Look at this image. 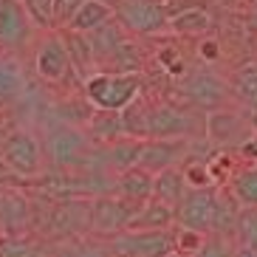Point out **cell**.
<instances>
[{"instance_id":"6da1fadb","label":"cell","mask_w":257,"mask_h":257,"mask_svg":"<svg viewBox=\"0 0 257 257\" xmlns=\"http://www.w3.org/2000/svg\"><path fill=\"white\" fill-rule=\"evenodd\" d=\"M99 153H102V147H96L91 133H85L82 127L57 124L46 133V156L62 173L91 167V161L99 159Z\"/></svg>"},{"instance_id":"7a4b0ae2","label":"cell","mask_w":257,"mask_h":257,"mask_svg":"<svg viewBox=\"0 0 257 257\" xmlns=\"http://www.w3.org/2000/svg\"><path fill=\"white\" fill-rule=\"evenodd\" d=\"M142 74H113V71H96L82 82V93L88 96L96 110H113L121 113L130 102L142 96Z\"/></svg>"},{"instance_id":"3957f363","label":"cell","mask_w":257,"mask_h":257,"mask_svg":"<svg viewBox=\"0 0 257 257\" xmlns=\"http://www.w3.org/2000/svg\"><path fill=\"white\" fill-rule=\"evenodd\" d=\"M110 249L124 257H170L175 254L173 229H124L107 237Z\"/></svg>"},{"instance_id":"277c9868","label":"cell","mask_w":257,"mask_h":257,"mask_svg":"<svg viewBox=\"0 0 257 257\" xmlns=\"http://www.w3.org/2000/svg\"><path fill=\"white\" fill-rule=\"evenodd\" d=\"M139 201H130V198H121L119 192H105V195H96L91 201V218H88V229L96 234H105V237H113V234L124 232L130 226V220L136 218L139 212Z\"/></svg>"},{"instance_id":"5b68a950","label":"cell","mask_w":257,"mask_h":257,"mask_svg":"<svg viewBox=\"0 0 257 257\" xmlns=\"http://www.w3.org/2000/svg\"><path fill=\"white\" fill-rule=\"evenodd\" d=\"M34 68H37L40 79H46L51 85L68 82L71 76H79L68 57V48L62 43L60 31H48V34L40 37L37 48H34Z\"/></svg>"},{"instance_id":"8992f818","label":"cell","mask_w":257,"mask_h":257,"mask_svg":"<svg viewBox=\"0 0 257 257\" xmlns=\"http://www.w3.org/2000/svg\"><path fill=\"white\" fill-rule=\"evenodd\" d=\"M0 161L15 175L37 178L40 170H43V147L29 130H15L0 144Z\"/></svg>"},{"instance_id":"52a82bcc","label":"cell","mask_w":257,"mask_h":257,"mask_svg":"<svg viewBox=\"0 0 257 257\" xmlns=\"http://www.w3.org/2000/svg\"><path fill=\"white\" fill-rule=\"evenodd\" d=\"M215 195L218 187H189L181 204L175 206V226L195 229L201 234H212L215 223Z\"/></svg>"},{"instance_id":"ba28073f","label":"cell","mask_w":257,"mask_h":257,"mask_svg":"<svg viewBox=\"0 0 257 257\" xmlns=\"http://www.w3.org/2000/svg\"><path fill=\"white\" fill-rule=\"evenodd\" d=\"M204 133V121L175 105H150L147 110V139H192Z\"/></svg>"},{"instance_id":"9c48e42d","label":"cell","mask_w":257,"mask_h":257,"mask_svg":"<svg viewBox=\"0 0 257 257\" xmlns=\"http://www.w3.org/2000/svg\"><path fill=\"white\" fill-rule=\"evenodd\" d=\"M113 17L121 23V29L133 34H161L164 29H170L164 6L153 0H121L113 9Z\"/></svg>"},{"instance_id":"30bf717a","label":"cell","mask_w":257,"mask_h":257,"mask_svg":"<svg viewBox=\"0 0 257 257\" xmlns=\"http://www.w3.org/2000/svg\"><path fill=\"white\" fill-rule=\"evenodd\" d=\"M34 20L26 12L23 0H0V48L20 51L31 43Z\"/></svg>"},{"instance_id":"8fae6325","label":"cell","mask_w":257,"mask_h":257,"mask_svg":"<svg viewBox=\"0 0 257 257\" xmlns=\"http://www.w3.org/2000/svg\"><path fill=\"white\" fill-rule=\"evenodd\" d=\"M181 99L189 102L195 110H218L220 102L229 99V88L212 74H187L181 82Z\"/></svg>"},{"instance_id":"7c38bea8","label":"cell","mask_w":257,"mask_h":257,"mask_svg":"<svg viewBox=\"0 0 257 257\" xmlns=\"http://www.w3.org/2000/svg\"><path fill=\"white\" fill-rule=\"evenodd\" d=\"M204 136H209L215 144L220 147H243L246 142H251L249 124L243 121L240 113H232V110H209L204 119Z\"/></svg>"},{"instance_id":"4fadbf2b","label":"cell","mask_w":257,"mask_h":257,"mask_svg":"<svg viewBox=\"0 0 257 257\" xmlns=\"http://www.w3.org/2000/svg\"><path fill=\"white\" fill-rule=\"evenodd\" d=\"M187 153H189V139H144L139 167H144L153 175H159L161 170L178 167Z\"/></svg>"},{"instance_id":"5bb4252c","label":"cell","mask_w":257,"mask_h":257,"mask_svg":"<svg viewBox=\"0 0 257 257\" xmlns=\"http://www.w3.org/2000/svg\"><path fill=\"white\" fill-rule=\"evenodd\" d=\"M60 34H62L65 48H68V57H71V62H74L76 74L82 76V82H85L91 74H96V57H93L91 40H88V34L74 31V29H60Z\"/></svg>"},{"instance_id":"9a60e30c","label":"cell","mask_w":257,"mask_h":257,"mask_svg":"<svg viewBox=\"0 0 257 257\" xmlns=\"http://www.w3.org/2000/svg\"><path fill=\"white\" fill-rule=\"evenodd\" d=\"M144 150V139H119V142L102 144V153L99 159H105V164L116 173H124L130 167H139V159H142Z\"/></svg>"},{"instance_id":"2e32d148","label":"cell","mask_w":257,"mask_h":257,"mask_svg":"<svg viewBox=\"0 0 257 257\" xmlns=\"http://www.w3.org/2000/svg\"><path fill=\"white\" fill-rule=\"evenodd\" d=\"M153 181H156V175L147 173L144 167H130L124 173L116 175V192L121 198H130V201H150L153 198Z\"/></svg>"},{"instance_id":"e0dca14e","label":"cell","mask_w":257,"mask_h":257,"mask_svg":"<svg viewBox=\"0 0 257 257\" xmlns=\"http://www.w3.org/2000/svg\"><path fill=\"white\" fill-rule=\"evenodd\" d=\"M175 223V206L164 204L159 198H150L139 206L136 218L130 220L127 229H173Z\"/></svg>"},{"instance_id":"ac0fdd59","label":"cell","mask_w":257,"mask_h":257,"mask_svg":"<svg viewBox=\"0 0 257 257\" xmlns=\"http://www.w3.org/2000/svg\"><path fill=\"white\" fill-rule=\"evenodd\" d=\"M23 91H26V76L20 62L0 48V105H12L15 99L23 96Z\"/></svg>"},{"instance_id":"d6986e66","label":"cell","mask_w":257,"mask_h":257,"mask_svg":"<svg viewBox=\"0 0 257 257\" xmlns=\"http://www.w3.org/2000/svg\"><path fill=\"white\" fill-rule=\"evenodd\" d=\"M187 175H184V167H170V170H161L153 181V198H159L170 206H178L181 198L187 195Z\"/></svg>"},{"instance_id":"ffe728a7","label":"cell","mask_w":257,"mask_h":257,"mask_svg":"<svg viewBox=\"0 0 257 257\" xmlns=\"http://www.w3.org/2000/svg\"><path fill=\"white\" fill-rule=\"evenodd\" d=\"M212 29V17L206 9H198V6H189L181 9L170 17V31L181 34V37H201Z\"/></svg>"},{"instance_id":"44dd1931","label":"cell","mask_w":257,"mask_h":257,"mask_svg":"<svg viewBox=\"0 0 257 257\" xmlns=\"http://www.w3.org/2000/svg\"><path fill=\"white\" fill-rule=\"evenodd\" d=\"M107 20H113V6H107V3H102V0H85L82 9L76 12V17L71 20L68 29L82 31V34H91V31H96L99 26H105Z\"/></svg>"},{"instance_id":"7402d4cb","label":"cell","mask_w":257,"mask_h":257,"mask_svg":"<svg viewBox=\"0 0 257 257\" xmlns=\"http://www.w3.org/2000/svg\"><path fill=\"white\" fill-rule=\"evenodd\" d=\"M88 133H91V139L99 142V144H110V142L124 139L121 113H113V110H96L93 119L88 121Z\"/></svg>"},{"instance_id":"603a6c76","label":"cell","mask_w":257,"mask_h":257,"mask_svg":"<svg viewBox=\"0 0 257 257\" xmlns=\"http://www.w3.org/2000/svg\"><path fill=\"white\" fill-rule=\"evenodd\" d=\"M229 192L237 198L240 206H257V164L240 167L237 173L229 175Z\"/></svg>"},{"instance_id":"cb8c5ba5","label":"cell","mask_w":257,"mask_h":257,"mask_svg":"<svg viewBox=\"0 0 257 257\" xmlns=\"http://www.w3.org/2000/svg\"><path fill=\"white\" fill-rule=\"evenodd\" d=\"M147 110L150 102H144L142 96L121 110V127L127 139H147Z\"/></svg>"},{"instance_id":"d4e9b609","label":"cell","mask_w":257,"mask_h":257,"mask_svg":"<svg viewBox=\"0 0 257 257\" xmlns=\"http://www.w3.org/2000/svg\"><path fill=\"white\" fill-rule=\"evenodd\" d=\"M232 91L246 105L257 107V65H243V68H237V74L232 76Z\"/></svg>"},{"instance_id":"484cf974","label":"cell","mask_w":257,"mask_h":257,"mask_svg":"<svg viewBox=\"0 0 257 257\" xmlns=\"http://www.w3.org/2000/svg\"><path fill=\"white\" fill-rule=\"evenodd\" d=\"M234 237L240 240V246L257 251V206H243V209H240Z\"/></svg>"},{"instance_id":"4316f807","label":"cell","mask_w":257,"mask_h":257,"mask_svg":"<svg viewBox=\"0 0 257 257\" xmlns=\"http://www.w3.org/2000/svg\"><path fill=\"white\" fill-rule=\"evenodd\" d=\"M209 234H201L195 229H184V226H175V254L178 257H195L201 251V246L206 243Z\"/></svg>"},{"instance_id":"83f0119b","label":"cell","mask_w":257,"mask_h":257,"mask_svg":"<svg viewBox=\"0 0 257 257\" xmlns=\"http://www.w3.org/2000/svg\"><path fill=\"white\" fill-rule=\"evenodd\" d=\"M156 62H159V68L164 71V74L175 76V79H184V76L189 74V71H187V62H184L181 51H178L175 46L159 48V54H156Z\"/></svg>"},{"instance_id":"f1b7e54d","label":"cell","mask_w":257,"mask_h":257,"mask_svg":"<svg viewBox=\"0 0 257 257\" xmlns=\"http://www.w3.org/2000/svg\"><path fill=\"white\" fill-rule=\"evenodd\" d=\"M23 3L31 20H34V26L54 29V0H23Z\"/></svg>"},{"instance_id":"f546056e","label":"cell","mask_w":257,"mask_h":257,"mask_svg":"<svg viewBox=\"0 0 257 257\" xmlns=\"http://www.w3.org/2000/svg\"><path fill=\"white\" fill-rule=\"evenodd\" d=\"M195 257H234L232 249V237H223V234H209L206 243L201 246Z\"/></svg>"},{"instance_id":"4dcf8cb0","label":"cell","mask_w":257,"mask_h":257,"mask_svg":"<svg viewBox=\"0 0 257 257\" xmlns=\"http://www.w3.org/2000/svg\"><path fill=\"white\" fill-rule=\"evenodd\" d=\"M85 0H54V29H68Z\"/></svg>"},{"instance_id":"1f68e13d","label":"cell","mask_w":257,"mask_h":257,"mask_svg":"<svg viewBox=\"0 0 257 257\" xmlns=\"http://www.w3.org/2000/svg\"><path fill=\"white\" fill-rule=\"evenodd\" d=\"M184 175H187L189 187H215V175H212L209 161H201V164H187L184 167Z\"/></svg>"},{"instance_id":"d6a6232c","label":"cell","mask_w":257,"mask_h":257,"mask_svg":"<svg viewBox=\"0 0 257 257\" xmlns=\"http://www.w3.org/2000/svg\"><path fill=\"white\" fill-rule=\"evenodd\" d=\"M0 257H37V249L20 237H3L0 240Z\"/></svg>"},{"instance_id":"836d02e7","label":"cell","mask_w":257,"mask_h":257,"mask_svg":"<svg viewBox=\"0 0 257 257\" xmlns=\"http://www.w3.org/2000/svg\"><path fill=\"white\" fill-rule=\"evenodd\" d=\"M198 57H201L206 65L218 62L220 60V43H218V40H212V37L201 40V43H198Z\"/></svg>"},{"instance_id":"e575fe53","label":"cell","mask_w":257,"mask_h":257,"mask_svg":"<svg viewBox=\"0 0 257 257\" xmlns=\"http://www.w3.org/2000/svg\"><path fill=\"white\" fill-rule=\"evenodd\" d=\"M234 257H257V251L246 249V246H237V249H234Z\"/></svg>"},{"instance_id":"d590c367","label":"cell","mask_w":257,"mask_h":257,"mask_svg":"<svg viewBox=\"0 0 257 257\" xmlns=\"http://www.w3.org/2000/svg\"><path fill=\"white\" fill-rule=\"evenodd\" d=\"M102 3H107V6H113V9H116V6L121 3V0H102Z\"/></svg>"}]
</instances>
